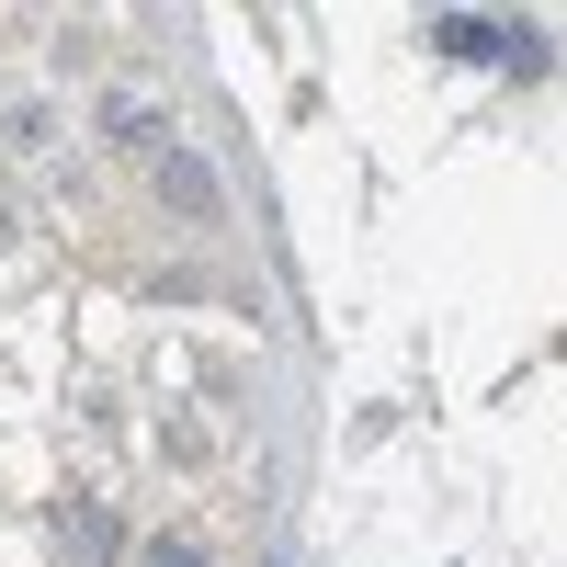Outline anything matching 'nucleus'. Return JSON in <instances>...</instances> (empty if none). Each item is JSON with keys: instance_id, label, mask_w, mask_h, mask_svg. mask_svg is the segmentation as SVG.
Returning a JSON list of instances; mask_svg holds the SVG:
<instances>
[{"instance_id": "f03ea898", "label": "nucleus", "mask_w": 567, "mask_h": 567, "mask_svg": "<svg viewBox=\"0 0 567 567\" xmlns=\"http://www.w3.org/2000/svg\"><path fill=\"white\" fill-rule=\"evenodd\" d=\"M103 136H125V148H159V103H148V91H114V103H103Z\"/></svg>"}, {"instance_id": "f257e3e1", "label": "nucleus", "mask_w": 567, "mask_h": 567, "mask_svg": "<svg viewBox=\"0 0 567 567\" xmlns=\"http://www.w3.org/2000/svg\"><path fill=\"white\" fill-rule=\"evenodd\" d=\"M159 205H171V216H205V227L227 216V194H216V171H205L194 148H159Z\"/></svg>"}, {"instance_id": "7ed1b4c3", "label": "nucleus", "mask_w": 567, "mask_h": 567, "mask_svg": "<svg viewBox=\"0 0 567 567\" xmlns=\"http://www.w3.org/2000/svg\"><path fill=\"white\" fill-rule=\"evenodd\" d=\"M148 567H205V545H194V534H159V545H148Z\"/></svg>"}]
</instances>
